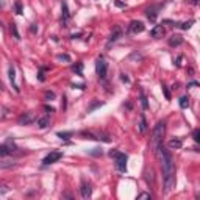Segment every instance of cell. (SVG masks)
<instances>
[{
	"mask_svg": "<svg viewBox=\"0 0 200 200\" xmlns=\"http://www.w3.org/2000/svg\"><path fill=\"white\" fill-rule=\"evenodd\" d=\"M11 34H14V38L19 41L20 39V34H19V31H17V25L16 24H11Z\"/></svg>",
	"mask_w": 200,
	"mask_h": 200,
	"instance_id": "25",
	"label": "cell"
},
{
	"mask_svg": "<svg viewBox=\"0 0 200 200\" xmlns=\"http://www.w3.org/2000/svg\"><path fill=\"white\" fill-rule=\"evenodd\" d=\"M164 130H166V123L164 122H158L153 128V133H152V149H153V152H156V149L163 144Z\"/></svg>",
	"mask_w": 200,
	"mask_h": 200,
	"instance_id": "2",
	"label": "cell"
},
{
	"mask_svg": "<svg viewBox=\"0 0 200 200\" xmlns=\"http://www.w3.org/2000/svg\"><path fill=\"white\" fill-rule=\"evenodd\" d=\"M102 149H99V147H95V149H91L89 150V155H92V156H102Z\"/></svg>",
	"mask_w": 200,
	"mask_h": 200,
	"instance_id": "26",
	"label": "cell"
},
{
	"mask_svg": "<svg viewBox=\"0 0 200 200\" xmlns=\"http://www.w3.org/2000/svg\"><path fill=\"white\" fill-rule=\"evenodd\" d=\"M14 8H16V14H22V3L20 2H16V5H14Z\"/></svg>",
	"mask_w": 200,
	"mask_h": 200,
	"instance_id": "32",
	"label": "cell"
},
{
	"mask_svg": "<svg viewBox=\"0 0 200 200\" xmlns=\"http://www.w3.org/2000/svg\"><path fill=\"white\" fill-rule=\"evenodd\" d=\"M50 125V119H49V116H44V117H39L38 119V127L41 130H44Z\"/></svg>",
	"mask_w": 200,
	"mask_h": 200,
	"instance_id": "17",
	"label": "cell"
},
{
	"mask_svg": "<svg viewBox=\"0 0 200 200\" xmlns=\"http://www.w3.org/2000/svg\"><path fill=\"white\" fill-rule=\"evenodd\" d=\"M2 5H3V2H2V0H0V6H2Z\"/></svg>",
	"mask_w": 200,
	"mask_h": 200,
	"instance_id": "46",
	"label": "cell"
},
{
	"mask_svg": "<svg viewBox=\"0 0 200 200\" xmlns=\"http://www.w3.org/2000/svg\"><path fill=\"white\" fill-rule=\"evenodd\" d=\"M19 125H28V123H31L33 122V114L31 113H25V114H22L19 117Z\"/></svg>",
	"mask_w": 200,
	"mask_h": 200,
	"instance_id": "14",
	"label": "cell"
},
{
	"mask_svg": "<svg viewBox=\"0 0 200 200\" xmlns=\"http://www.w3.org/2000/svg\"><path fill=\"white\" fill-rule=\"evenodd\" d=\"M72 88H74V89H75V88H78V89H85L86 86H85V85H72Z\"/></svg>",
	"mask_w": 200,
	"mask_h": 200,
	"instance_id": "41",
	"label": "cell"
},
{
	"mask_svg": "<svg viewBox=\"0 0 200 200\" xmlns=\"http://www.w3.org/2000/svg\"><path fill=\"white\" fill-rule=\"evenodd\" d=\"M138 199H152V196H150V194H147V192H142V194L138 196Z\"/></svg>",
	"mask_w": 200,
	"mask_h": 200,
	"instance_id": "36",
	"label": "cell"
},
{
	"mask_svg": "<svg viewBox=\"0 0 200 200\" xmlns=\"http://www.w3.org/2000/svg\"><path fill=\"white\" fill-rule=\"evenodd\" d=\"M78 36H81V33H77V34H72V36H71V38H72V39H75V38H78Z\"/></svg>",
	"mask_w": 200,
	"mask_h": 200,
	"instance_id": "44",
	"label": "cell"
},
{
	"mask_svg": "<svg viewBox=\"0 0 200 200\" xmlns=\"http://www.w3.org/2000/svg\"><path fill=\"white\" fill-rule=\"evenodd\" d=\"M144 30H146V27H144V22H141V20H132L130 25H128V31L135 33V34L142 33Z\"/></svg>",
	"mask_w": 200,
	"mask_h": 200,
	"instance_id": "9",
	"label": "cell"
},
{
	"mask_svg": "<svg viewBox=\"0 0 200 200\" xmlns=\"http://www.w3.org/2000/svg\"><path fill=\"white\" fill-rule=\"evenodd\" d=\"M181 44H183V36H180V34H172L169 38V45L170 47H178Z\"/></svg>",
	"mask_w": 200,
	"mask_h": 200,
	"instance_id": "12",
	"label": "cell"
},
{
	"mask_svg": "<svg viewBox=\"0 0 200 200\" xmlns=\"http://www.w3.org/2000/svg\"><path fill=\"white\" fill-rule=\"evenodd\" d=\"M114 5L117 6V8H125V6H127L125 3H122V2H119V0H116V2H114Z\"/></svg>",
	"mask_w": 200,
	"mask_h": 200,
	"instance_id": "37",
	"label": "cell"
},
{
	"mask_svg": "<svg viewBox=\"0 0 200 200\" xmlns=\"http://www.w3.org/2000/svg\"><path fill=\"white\" fill-rule=\"evenodd\" d=\"M102 105H103V102H92V103H91V106L88 108V113H92L95 108H99V106H102Z\"/></svg>",
	"mask_w": 200,
	"mask_h": 200,
	"instance_id": "24",
	"label": "cell"
},
{
	"mask_svg": "<svg viewBox=\"0 0 200 200\" xmlns=\"http://www.w3.org/2000/svg\"><path fill=\"white\" fill-rule=\"evenodd\" d=\"M111 158H114L116 161V169L119 172H127V161H128V156L122 152H117V150H111L108 153Z\"/></svg>",
	"mask_w": 200,
	"mask_h": 200,
	"instance_id": "3",
	"label": "cell"
},
{
	"mask_svg": "<svg viewBox=\"0 0 200 200\" xmlns=\"http://www.w3.org/2000/svg\"><path fill=\"white\" fill-rule=\"evenodd\" d=\"M155 153L160 156L161 160V167H163V180H164V191L169 192L174 188L175 183V164H174V158H172L170 152L163 147V144L156 149Z\"/></svg>",
	"mask_w": 200,
	"mask_h": 200,
	"instance_id": "1",
	"label": "cell"
},
{
	"mask_svg": "<svg viewBox=\"0 0 200 200\" xmlns=\"http://www.w3.org/2000/svg\"><path fill=\"white\" fill-rule=\"evenodd\" d=\"M61 108L66 109V97H63V103H61Z\"/></svg>",
	"mask_w": 200,
	"mask_h": 200,
	"instance_id": "43",
	"label": "cell"
},
{
	"mask_svg": "<svg viewBox=\"0 0 200 200\" xmlns=\"http://www.w3.org/2000/svg\"><path fill=\"white\" fill-rule=\"evenodd\" d=\"M139 132L141 133H146L147 132V120H146V116H141V123H139Z\"/></svg>",
	"mask_w": 200,
	"mask_h": 200,
	"instance_id": "19",
	"label": "cell"
},
{
	"mask_svg": "<svg viewBox=\"0 0 200 200\" xmlns=\"http://www.w3.org/2000/svg\"><path fill=\"white\" fill-rule=\"evenodd\" d=\"M95 72H97L99 78H105L106 77V72H108V63L103 58H99L95 61Z\"/></svg>",
	"mask_w": 200,
	"mask_h": 200,
	"instance_id": "5",
	"label": "cell"
},
{
	"mask_svg": "<svg viewBox=\"0 0 200 200\" xmlns=\"http://www.w3.org/2000/svg\"><path fill=\"white\" fill-rule=\"evenodd\" d=\"M69 19H71V13H69V6L67 3L64 2H61V25L63 27H67V22H69Z\"/></svg>",
	"mask_w": 200,
	"mask_h": 200,
	"instance_id": "7",
	"label": "cell"
},
{
	"mask_svg": "<svg viewBox=\"0 0 200 200\" xmlns=\"http://www.w3.org/2000/svg\"><path fill=\"white\" fill-rule=\"evenodd\" d=\"M150 34H152V38H155V39H161L164 34H166V30H164L163 24H161V25H155L153 28H152Z\"/></svg>",
	"mask_w": 200,
	"mask_h": 200,
	"instance_id": "10",
	"label": "cell"
},
{
	"mask_svg": "<svg viewBox=\"0 0 200 200\" xmlns=\"http://www.w3.org/2000/svg\"><path fill=\"white\" fill-rule=\"evenodd\" d=\"M192 139H194L196 142H200V130L196 128L194 132H192Z\"/></svg>",
	"mask_w": 200,
	"mask_h": 200,
	"instance_id": "27",
	"label": "cell"
},
{
	"mask_svg": "<svg viewBox=\"0 0 200 200\" xmlns=\"http://www.w3.org/2000/svg\"><path fill=\"white\" fill-rule=\"evenodd\" d=\"M44 97H45V100H53V99H55V92H52V91H47Z\"/></svg>",
	"mask_w": 200,
	"mask_h": 200,
	"instance_id": "34",
	"label": "cell"
},
{
	"mask_svg": "<svg viewBox=\"0 0 200 200\" xmlns=\"http://www.w3.org/2000/svg\"><path fill=\"white\" fill-rule=\"evenodd\" d=\"M192 24H194V20H189V22H181V24H177L175 27H180L181 30H189Z\"/></svg>",
	"mask_w": 200,
	"mask_h": 200,
	"instance_id": "21",
	"label": "cell"
},
{
	"mask_svg": "<svg viewBox=\"0 0 200 200\" xmlns=\"http://www.w3.org/2000/svg\"><path fill=\"white\" fill-rule=\"evenodd\" d=\"M192 86H199V81H191V83H188V88H192Z\"/></svg>",
	"mask_w": 200,
	"mask_h": 200,
	"instance_id": "40",
	"label": "cell"
},
{
	"mask_svg": "<svg viewBox=\"0 0 200 200\" xmlns=\"http://www.w3.org/2000/svg\"><path fill=\"white\" fill-rule=\"evenodd\" d=\"M61 158H63V152H59V150H53L50 152L49 155H47L44 160H42V164L44 166H49V164H53V163H57L59 161Z\"/></svg>",
	"mask_w": 200,
	"mask_h": 200,
	"instance_id": "6",
	"label": "cell"
},
{
	"mask_svg": "<svg viewBox=\"0 0 200 200\" xmlns=\"http://www.w3.org/2000/svg\"><path fill=\"white\" fill-rule=\"evenodd\" d=\"M191 2L194 3V5H197V3H199V0H191Z\"/></svg>",
	"mask_w": 200,
	"mask_h": 200,
	"instance_id": "45",
	"label": "cell"
},
{
	"mask_svg": "<svg viewBox=\"0 0 200 200\" xmlns=\"http://www.w3.org/2000/svg\"><path fill=\"white\" fill-rule=\"evenodd\" d=\"M44 71H45V67H42L41 71L38 72V80L39 81H45V77H44Z\"/></svg>",
	"mask_w": 200,
	"mask_h": 200,
	"instance_id": "33",
	"label": "cell"
},
{
	"mask_svg": "<svg viewBox=\"0 0 200 200\" xmlns=\"http://www.w3.org/2000/svg\"><path fill=\"white\" fill-rule=\"evenodd\" d=\"M8 75H10V81H11L13 88H14V91L19 92V86L16 85V71H14V67H13V66H10V69H8Z\"/></svg>",
	"mask_w": 200,
	"mask_h": 200,
	"instance_id": "15",
	"label": "cell"
},
{
	"mask_svg": "<svg viewBox=\"0 0 200 200\" xmlns=\"http://www.w3.org/2000/svg\"><path fill=\"white\" fill-rule=\"evenodd\" d=\"M44 109H45V111H49V113H53L55 111V108L53 106H49V105H44Z\"/></svg>",
	"mask_w": 200,
	"mask_h": 200,
	"instance_id": "38",
	"label": "cell"
},
{
	"mask_svg": "<svg viewBox=\"0 0 200 200\" xmlns=\"http://www.w3.org/2000/svg\"><path fill=\"white\" fill-rule=\"evenodd\" d=\"M14 150H17L16 144H14V141H13V138H8V139H6V142L0 146V156H6V155L13 153Z\"/></svg>",
	"mask_w": 200,
	"mask_h": 200,
	"instance_id": "4",
	"label": "cell"
},
{
	"mask_svg": "<svg viewBox=\"0 0 200 200\" xmlns=\"http://www.w3.org/2000/svg\"><path fill=\"white\" fill-rule=\"evenodd\" d=\"M72 71L77 74V75H83V63H81V61H78V63H75L74 66H72Z\"/></svg>",
	"mask_w": 200,
	"mask_h": 200,
	"instance_id": "18",
	"label": "cell"
},
{
	"mask_svg": "<svg viewBox=\"0 0 200 200\" xmlns=\"http://www.w3.org/2000/svg\"><path fill=\"white\" fill-rule=\"evenodd\" d=\"M169 149H172V150H175V149H181L183 147V141L180 139V138H172V139L169 141Z\"/></svg>",
	"mask_w": 200,
	"mask_h": 200,
	"instance_id": "16",
	"label": "cell"
},
{
	"mask_svg": "<svg viewBox=\"0 0 200 200\" xmlns=\"http://www.w3.org/2000/svg\"><path fill=\"white\" fill-rule=\"evenodd\" d=\"M180 61H181V57H178V58H177V63H175V66H177V67H180V64H181Z\"/></svg>",
	"mask_w": 200,
	"mask_h": 200,
	"instance_id": "42",
	"label": "cell"
},
{
	"mask_svg": "<svg viewBox=\"0 0 200 200\" xmlns=\"http://www.w3.org/2000/svg\"><path fill=\"white\" fill-rule=\"evenodd\" d=\"M57 58H58L59 61H67V63L71 61V57H69V55H66V53H59Z\"/></svg>",
	"mask_w": 200,
	"mask_h": 200,
	"instance_id": "31",
	"label": "cell"
},
{
	"mask_svg": "<svg viewBox=\"0 0 200 200\" xmlns=\"http://www.w3.org/2000/svg\"><path fill=\"white\" fill-rule=\"evenodd\" d=\"M81 136H85V139H92V141H97V139H99L95 135L89 133V132H81Z\"/></svg>",
	"mask_w": 200,
	"mask_h": 200,
	"instance_id": "23",
	"label": "cell"
},
{
	"mask_svg": "<svg viewBox=\"0 0 200 200\" xmlns=\"http://www.w3.org/2000/svg\"><path fill=\"white\" fill-rule=\"evenodd\" d=\"M161 89H163V92H164V97H166L167 100H170L172 97H170V92H169L167 86H166V85H161Z\"/></svg>",
	"mask_w": 200,
	"mask_h": 200,
	"instance_id": "28",
	"label": "cell"
},
{
	"mask_svg": "<svg viewBox=\"0 0 200 200\" xmlns=\"http://www.w3.org/2000/svg\"><path fill=\"white\" fill-rule=\"evenodd\" d=\"M161 6L163 5H152V6H149V8L146 10V16H147V19L150 20V22H155V20H156L158 11H160Z\"/></svg>",
	"mask_w": 200,
	"mask_h": 200,
	"instance_id": "8",
	"label": "cell"
},
{
	"mask_svg": "<svg viewBox=\"0 0 200 200\" xmlns=\"http://www.w3.org/2000/svg\"><path fill=\"white\" fill-rule=\"evenodd\" d=\"M97 138H99V139H102L103 142H109V141H111V138H109L108 135H105V133H99Z\"/></svg>",
	"mask_w": 200,
	"mask_h": 200,
	"instance_id": "30",
	"label": "cell"
},
{
	"mask_svg": "<svg viewBox=\"0 0 200 200\" xmlns=\"http://www.w3.org/2000/svg\"><path fill=\"white\" fill-rule=\"evenodd\" d=\"M120 36H122V30H120V27H116L114 31L111 33V36H109V39H108V47L111 45L113 42H116V41L119 39Z\"/></svg>",
	"mask_w": 200,
	"mask_h": 200,
	"instance_id": "13",
	"label": "cell"
},
{
	"mask_svg": "<svg viewBox=\"0 0 200 200\" xmlns=\"http://www.w3.org/2000/svg\"><path fill=\"white\" fill-rule=\"evenodd\" d=\"M120 80L123 81V83H130V78L127 77V75H125V74H120Z\"/></svg>",
	"mask_w": 200,
	"mask_h": 200,
	"instance_id": "35",
	"label": "cell"
},
{
	"mask_svg": "<svg viewBox=\"0 0 200 200\" xmlns=\"http://www.w3.org/2000/svg\"><path fill=\"white\" fill-rule=\"evenodd\" d=\"M141 103H142V108L144 109H147L149 108V102H147V97L144 95L142 92H141Z\"/></svg>",
	"mask_w": 200,
	"mask_h": 200,
	"instance_id": "29",
	"label": "cell"
},
{
	"mask_svg": "<svg viewBox=\"0 0 200 200\" xmlns=\"http://www.w3.org/2000/svg\"><path fill=\"white\" fill-rule=\"evenodd\" d=\"M72 135H74L72 132H58V133H57V136L61 138V139H69Z\"/></svg>",
	"mask_w": 200,
	"mask_h": 200,
	"instance_id": "22",
	"label": "cell"
},
{
	"mask_svg": "<svg viewBox=\"0 0 200 200\" xmlns=\"http://www.w3.org/2000/svg\"><path fill=\"white\" fill-rule=\"evenodd\" d=\"M189 106V97H188V95H183V97L180 99V108H188Z\"/></svg>",
	"mask_w": 200,
	"mask_h": 200,
	"instance_id": "20",
	"label": "cell"
},
{
	"mask_svg": "<svg viewBox=\"0 0 200 200\" xmlns=\"http://www.w3.org/2000/svg\"><path fill=\"white\" fill-rule=\"evenodd\" d=\"M80 192H81V197H83V199H89V197L92 196V188H91V184L86 183V181H81Z\"/></svg>",
	"mask_w": 200,
	"mask_h": 200,
	"instance_id": "11",
	"label": "cell"
},
{
	"mask_svg": "<svg viewBox=\"0 0 200 200\" xmlns=\"http://www.w3.org/2000/svg\"><path fill=\"white\" fill-rule=\"evenodd\" d=\"M30 30H31V33H36V31H38V27H36V24H31Z\"/></svg>",
	"mask_w": 200,
	"mask_h": 200,
	"instance_id": "39",
	"label": "cell"
}]
</instances>
